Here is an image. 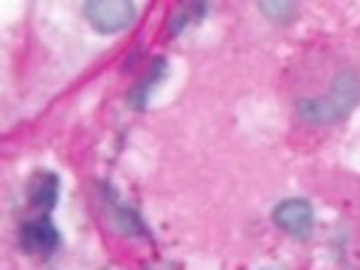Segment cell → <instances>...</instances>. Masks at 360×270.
I'll return each instance as SVG.
<instances>
[{
  "instance_id": "6da1fadb",
  "label": "cell",
  "mask_w": 360,
  "mask_h": 270,
  "mask_svg": "<svg viewBox=\"0 0 360 270\" xmlns=\"http://www.w3.org/2000/svg\"><path fill=\"white\" fill-rule=\"evenodd\" d=\"M357 104H360V70L340 68L332 76L323 96L298 98L295 110H298L301 121H307L312 127H329V124H338L346 115H352Z\"/></svg>"
},
{
  "instance_id": "7a4b0ae2",
  "label": "cell",
  "mask_w": 360,
  "mask_h": 270,
  "mask_svg": "<svg viewBox=\"0 0 360 270\" xmlns=\"http://www.w3.org/2000/svg\"><path fill=\"white\" fill-rule=\"evenodd\" d=\"M138 6L129 0H87L82 6V17L96 34H121L138 20Z\"/></svg>"
},
{
  "instance_id": "3957f363",
  "label": "cell",
  "mask_w": 360,
  "mask_h": 270,
  "mask_svg": "<svg viewBox=\"0 0 360 270\" xmlns=\"http://www.w3.org/2000/svg\"><path fill=\"white\" fill-rule=\"evenodd\" d=\"M59 242H62V236H59V228L51 219V214H34V217L22 219L17 228V245L25 256L48 259L56 253Z\"/></svg>"
},
{
  "instance_id": "277c9868",
  "label": "cell",
  "mask_w": 360,
  "mask_h": 270,
  "mask_svg": "<svg viewBox=\"0 0 360 270\" xmlns=\"http://www.w3.org/2000/svg\"><path fill=\"white\" fill-rule=\"evenodd\" d=\"M273 222L281 233L292 236V239H309L315 231V211L312 202L304 197H287L281 202H276L273 208Z\"/></svg>"
},
{
  "instance_id": "5b68a950",
  "label": "cell",
  "mask_w": 360,
  "mask_h": 270,
  "mask_svg": "<svg viewBox=\"0 0 360 270\" xmlns=\"http://www.w3.org/2000/svg\"><path fill=\"white\" fill-rule=\"evenodd\" d=\"M25 200L37 214H51L53 205L59 202V174L51 169L34 172L25 186Z\"/></svg>"
},
{
  "instance_id": "8992f818",
  "label": "cell",
  "mask_w": 360,
  "mask_h": 270,
  "mask_svg": "<svg viewBox=\"0 0 360 270\" xmlns=\"http://www.w3.org/2000/svg\"><path fill=\"white\" fill-rule=\"evenodd\" d=\"M104 202H107L110 217H112V222H115V228H118L121 233H127V236H149L146 222L138 217V211H135L132 205L121 202V197H118L115 188L104 186Z\"/></svg>"
},
{
  "instance_id": "52a82bcc",
  "label": "cell",
  "mask_w": 360,
  "mask_h": 270,
  "mask_svg": "<svg viewBox=\"0 0 360 270\" xmlns=\"http://www.w3.org/2000/svg\"><path fill=\"white\" fill-rule=\"evenodd\" d=\"M169 76V62L163 59V56H158L152 65H149V70H146V76L129 90V107L132 110H146V104H149V98H152V93L160 87V82Z\"/></svg>"
},
{
  "instance_id": "ba28073f",
  "label": "cell",
  "mask_w": 360,
  "mask_h": 270,
  "mask_svg": "<svg viewBox=\"0 0 360 270\" xmlns=\"http://www.w3.org/2000/svg\"><path fill=\"white\" fill-rule=\"evenodd\" d=\"M205 14H208V6H205V3H197V0L177 6V8L172 11V17H169V37H180V34L188 31L191 25L202 22Z\"/></svg>"
},
{
  "instance_id": "9c48e42d",
  "label": "cell",
  "mask_w": 360,
  "mask_h": 270,
  "mask_svg": "<svg viewBox=\"0 0 360 270\" xmlns=\"http://www.w3.org/2000/svg\"><path fill=\"white\" fill-rule=\"evenodd\" d=\"M259 11H262L270 22L287 25L290 20H295L298 6H295V3H287V0H270V3H259Z\"/></svg>"
},
{
  "instance_id": "30bf717a",
  "label": "cell",
  "mask_w": 360,
  "mask_h": 270,
  "mask_svg": "<svg viewBox=\"0 0 360 270\" xmlns=\"http://www.w3.org/2000/svg\"><path fill=\"white\" fill-rule=\"evenodd\" d=\"M143 270H177L172 262H163V259H155V262H149Z\"/></svg>"
}]
</instances>
